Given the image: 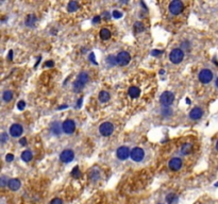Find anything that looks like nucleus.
<instances>
[{
  "mask_svg": "<svg viewBox=\"0 0 218 204\" xmlns=\"http://www.w3.org/2000/svg\"><path fill=\"white\" fill-rule=\"evenodd\" d=\"M216 149H217V151H218V140H217V143H216Z\"/></svg>",
  "mask_w": 218,
  "mask_h": 204,
  "instance_id": "c03bdc74",
  "label": "nucleus"
},
{
  "mask_svg": "<svg viewBox=\"0 0 218 204\" xmlns=\"http://www.w3.org/2000/svg\"><path fill=\"white\" fill-rule=\"evenodd\" d=\"M35 21H36L35 16L33 15V14H30V15H28V17L26 18V26L33 27V26L35 25Z\"/></svg>",
  "mask_w": 218,
  "mask_h": 204,
  "instance_id": "6ab92c4d",
  "label": "nucleus"
},
{
  "mask_svg": "<svg viewBox=\"0 0 218 204\" xmlns=\"http://www.w3.org/2000/svg\"><path fill=\"white\" fill-rule=\"evenodd\" d=\"M130 154H131V151H130L129 148H127V147H119L116 151L117 157L119 158V160H121V161L127 160V158L130 156Z\"/></svg>",
  "mask_w": 218,
  "mask_h": 204,
  "instance_id": "1a4fd4ad",
  "label": "nucleus"
},
{
  "mask_svg": "<svg viewBox=\"0 0 218 204\" xmlns=\"http://www.w3.org/2000/svg\"><path fill=\"white\" fill-rule=\"evenodd\" d=\"M79 9V4L76 2V1H70L67 5V10L68 12H76L77 10Z\"/></svg>",
  "mask_w": 218,
  "mask_h": 204,
  "instance_id": "b1692460",
  "label": "nucleus"
},
{
  "mask_svg": "<svg viewBox=\"0 0 218 204\" xmlns=\"http://www.w3.org/2000/svg\"><path fill=\"white\" fill-rule=\"evenodd\" d=\"M166 201L168 204H175L178 201V196L175 194H168L166 197Z\"/></svg>",
  "mask_w": 218,
  "mask_h": 204,
  "instance_id": "4be33fe9",
  "label": "nucleus"
},
{
  "mask_svg": "<svg viewBox=\"0 0 218 204\" xmlns=\"http://www.w3.org/2000/svg\"><path fill=\"white\" fill-rule=\"evenodd\" d=\"M107 62L110 64V65H112V66H114V65H116V64H117L116 58H115V56H113V55H110L109 58H108Z\"/></svg>",
  "mask_w": 218,
  "mask_h": 204,
  "instance_id": "cd10ccee",
  "label": "nucleus"
},
{
  "mask_svg": "<svg viewBox=\"0 0 218 204\" xmlns=\"http://www.w3.org/2000/svg\"><path fill=\"white\" fill-rule=\"evenodd\" d=\"M19 144H20L21 146H26V144H27V139H26L25 137L21 138V139L19 140Z\"/></svg>",
  "mask_w": 218,
  "mask_h": 204,
  "instance_id": "e433bc0d",
  "label": "nucleus"
},
{
  "mask_svg": "<svg viewBox=\"0 0 218 204\" xmlns=\"http://www.w3.org/2000/svg\"><path fill=\"white\" fill-rule=\"evenodd\" d=\"M50 204H63V202H62L61 199H59V198H56V199L51 200Z\"/></svg>",
  "mask_w": 218,
  "mask_h": 204,
  "instance_id": "72a5a7b5",
  "label": "nucleus"
},
{
  "mask_svg": "<svg viewBox=\"0 0 218 204\" xmlns=\"http://www.w3.org/2000/svg\"><path fill=\"white\" fill-rule=\"evenodd\" d=\"M134 30L136 33H140V32H143L145 30V26L140 21H137V23H134Z\"/></svg>",
  "mask_w": 218,
  "mask_h": 204,
  "instance_id": "393cba45",
  "label": "nucleus"
},
{
  "mask_svg": "<svg viewBox=\"0 0 218 204\" xmlns=\"http://www.w3.org/2000/svg\"><path fill=\"white\" fill-rule=\"evenodd\" d=\"M173 100H175V95L170 92H165L162 94L160 98L161 104L163 105L164 107H169L170 105L173 104Z\"/></svg>",
  "mask_w": 218,
  "mask_h": 204,
  "instance_id": "f03ea898",
  "label": "nucleus"
},
{
  "mask_svg": "<svg viewBox=\"0 0 218 204\" xmlns=\"http://www.w3.org/2000/svg\"><path fill=\"white\" fill-rule=\"evenodd\" d=\"M183 10H184V5H183L182 1H180V0H175L173 2H170L169 11L171 14H173V15H179V14H181V13L183 12Z\"/></svg>",
  "mask_w": 218,
  "mask_h": 204,
  "instance_id": "7ed1b4c3",
  "label": "nucleus"
},
{
  "mask_svg": "<svg viewBox=\"0 0 218 204\" xmlns=\"http://www.w3.org/2000/svg\"><path fill=\"white\" fill-rule=\"evenodd\" d=\"M7 138H8V135L5 133H2V135H1V144H4Z\"/></svg>",
  "mask_w": 218,
  "mask_h": 204,
  "instance_id": "c9c22d12",
  "label": "nucleus"
},
{
  "mask_svg": "<svg viewBox=\"0 0 218 204\" xmlns=\"http://www.w3.org/2000/svg\"><path fill=\"white\" fill-rule=\"evenodd\" d=\"M131 158L133 160L134 162H140L144 158L145 156V153L144 150L140 148H134L133 150L131 151V154H130Z\"/></svg>",
  "mask_w": 218,
  "mask_h": 204,
  "instance_id": "6e6552de",
  "label": "nucleus"
},
{
  "mask_svg": "<svg viewBox=\"0 0 218 204\" xmlns=\"http://www.w3.org/2000/svg\"><path fill=\"white\" fill-rule=\"evenodd\" d=\"M216 86L218 87V78H217V80H216Z\"/></svg>",
  "mask_w": 218,
  "mask_h": 204,
  "instance_id": "a18cd8bd",
  "label": "nucleus"
},
{
  "mask_svg": "<svg viewBox=\"0 0 218 204\" xmlns=\"http://www.w3.org/2000/svg\"><path fill=\"white\" fill-rule=\"evenodd\" d=\"M5 160H7V162H12L14 160V155L13 154H8L5 156Z\"/></svg>",
  "mask_w": 218,
  "mask_h": 204,
  "instance_id": "f704fd0d",
  "label": "nucleus"
},
{
  "mask_svg": "<svg viewBox=\"0 0 218 204\" xmlns=\"http://www.w3.org/2000/svg\"><path fill=\"white\" fill-rule=\"evenodd\" d=\"M192 149H193V147H192L190 144H184L182 146V148H181V152H182V154L186 155V154H189L192 152Z\"/></svg>",
  "mask_w": 218,
  "mask_h": 204,
  "instance_id": "aec40b11",
  "label": "nucleus"
},
{
  "mask_svg": "<svg viewBox=\"0 0 218 204\" xmlns=\"http://www.w3.org/2000/svg\"><path fill=\"white\" fill-rule=\"evenodd\" d=\"M89 74L86 72H80L78 74V78H77L76 81H78L79 83H81L82 85H85L89 82Z\"/></svg>",
  "mask_w": 218,
  "mask_h": 204,
  "instance_id": "dca6fc26",
  "label": "nucleus"
},
{
  "mask_svg": "<svg viewBox=\"0 0 218 204\" xmlns=\"http://www.w3.org/2000/svg\"><path fill=\"white\" fill-rule=\"evenodd\" d=\"M100 37H101L103 41L109 39V38L111 37V32H110V30H108V29H102V30L100 31Z\"/></svg>",
  "mask_w": 218,
  "mask_h": 204,
  "instance_id": "5701e85b",
  "label": "nucleus"
},
{
  "mask_svg": "<svg viewBox=\"0 0 218 204\" xmlns=\"http://www.w3.org/2000/svg\"><path fill=\"white\" fill-rule=\"evenodd\" d=\"M121 16H122V14L119 12V11L115 10L114 12H113V17H115V18H120V17H121Z\"/></svg>",
  "mask_w": 218,
  "mask_h": 204,
  "instance_id": "473e14b6",
  "label": "nucleus"
},
{
  "mask_svg": "<svg viewBox=\"0 0 218 204\" xmlns=\"http://www.w3.org/2000/svg\"><path fill=\"white\" fill-rule=\"evenodd\" d=\"M215 187H218V182H217V183L215 184Z\"/></svg>",
  "mask_w": 218,
  "mask_h": 204,
  "instance_id": "49530a36",
  "label": "nucleus"
},
{
  "mask_svg": "<svg viewBox=\"0 0 218 204\" xmlns=\"http://www.w3.org/2000/svg\"><path fill=\"white\" fill-rule=\"evenodd\" d=\"M186 102H187L188 104H189V103H190V100H189V99H187V98H186Z\"/></svg>",
  "mask_w": 218,
  "mask_h": 204,
  "instance_id": "37998d69",
  "label": "nucleus"
},
{
  "mask_svg": "<svg viewBox=\"0 0 218 204\" xmlns=\"http://www.w3.org/2000/svg\"><path fill=\"white\" fill-rule=\"evenodd\" d=\"M116 60H117V64H119L120 66H126L131 61V55L128 53L127 51H121V52H119V53L117 54Z\"/></svg>",
  "mask_w": 218,
  "mask_h": 204,
  "instance_id": "20e7f679",
  "label": "nucleus"
},
{
  "mask_svg": "<svg viewBox=\"0 0 218 204\" xmlns=\"http://www.w3.org/2000/svg\"><path fill=\"white\" fill-rule=\"evenodd\" d=\"M26 107V102L25 101H23V100H21V101H19L17 103V109L19 111H23V109H25Z\"/></svg>",
  "mask_w": 218,
  "mask_h": 204,
  "instance_id": "2f4dec72",
  "label": "nucleus"
},
{
  "mask_svg": "<svg viewBox=\"0 0 218 204\" xmlns=\"http://www.w3.org/2000/svg\"><path fill=\"white\" fill-rule=\"evenodd\" d=\"M198 76H199V80H200L201 83L206 84V83H210L213 79V72L211 71L210 69H203L200 71Z\"/></svg>",
  "mask_w": 218,
  "mask_h": 204,
  "instance_id": "423d86ee",
  "label": "nucleus"
},
{
  "mask_svg": "<svg viewBox=\"0 0 218 204\" xmlns=\"http://www.w3.org/2000/svg\"><path fill=\"white\" fill-rule=\"evenodd\" d=\"M84 85H82L81 83H79L78 81H75L74 82V90H76V92H80L81 89H83Z\"/></svg>",
  "mask_w": 218,
  "mask_h": 204,
  "instance_id": "bb28decb",
  "label": "nucleus"
},
{
  "mask_svg": "<svg viewBox=\"0 0 218 204\" xmlns=\"http://www.w3.org/2000/svg\"><path fill=\"white\" fill-rule=\"evenodd\" d=\"M99 100H100V102H108L110 100V94L108 92H104V90L100 92V94H99Z\"/></svg>",
  "mask_w": 218,
  "mask_h": 204,
  "instance_id": "412c9836",
  "label": "nucleus"
},
{
  "mask_svg": "<svg viewBox=\"0 0 218 204\" xmlns=\"http://www.w3.org/2000/svg\"><path fill=\"white\" fill-rule=\"evenodd\" d=\"M9 59L12 61V59H13V51H10V53H9Z\"/></svg>",
  "mask_w": 218,
  "mask_h": 204,
  "instance_id": "79ce46f5",
  "label": "nucleus"
},
{
  "mask_svg": "<svg viewBox=\"0 0 218 204\" xmlns=\"http://www.w3.org/2000/svg\"><path fill=\"white\" fill-rule=\"evenodd\" d=\"M161 53H162V51H160V50H153L152 51V55H154V56L159 55V54H161Z\"/></svg>",
  "mask_w": 218,
  "mask_h": 204,
  "instance_id": "4c0bfd02",
  "label": "nucleus"
},
{
  "mask_svg": "<svg viewBox=\"0 0 218 204\" xmlns=\"http://www.w3.org/2000/svg\"><path fill=\"white\" fill-rule=\"evenodd\" d=\"M62 130H63V129H62V125H60V123H59L58 121H54V122L51 123V125H50V131H51V133H52L53 135L59 136V135H60V134H61V131H62Z\"/></svg>",
  "mask_w": 218,
  "mask_h": 204,
  "instance_id": "2eb2a0df",
  "label": "nucleus"
},
{
  "mask_svg": "<svg viewBox=\"0 0 218 204\" xmlns=\"http://www.w3.org/2000/svg\"><path fill=\"white\" fill-rule=\"evenodd\" d=\"M23 127H21L20 125H18V123L12 125V127H11V129H10V133L13 137H18V136H20L21 134H23Z\"/></svg>",
  "mask_w": 218,
  "mask_h": 204,
  "instance_id": "f8f14e48",
  "label": "nucleus"
},
{
  "mask_svg": "<svg viewBox=\"0 0 218 204\" xmlns=\"http://www.w3.org/2000/svg\"><path fill=\"white\" fill-rule=\"evenodd\" d=\"M89 59H91V62L96 63V62H95V55H94V53H91V55H89Z\"/></svg>",
  "mask_w": 218,
  "mask_h": 204,
  "instance_id": "a19ab883",
  "label": "nucleus"
},
{
  "mask_svg": "<svg viewBox=\"0 0 218 204\" xmlns=\"http://www.w3.org/2000/svg\"><path fill=\"white\" fill-rule=\"evenodd\" d=\"M2 98H3V100H4L5 102H10L11 100H12V98H13L12 92H11V90H5V92L2 94Z\"/></svg>",
  "mask_w": 218,
  "mask_h": 204,
  "instance_id": "a878e982",
  "label": "nucleus"
},
{
  "mask_svg": "<svg viewBox=\"0 0 218 204\" xmlns=\"http://www.w3.org/2000/svg\"><path fill=\"white\" fill-rule=\"evenodd\" d=\"M46 66H48V67H52V66H53V62H51V61L46 62Z\"/></svg>",
  "mask_w": 218,
  "mask_h": 204,
  "instance_id": "ea45409f",
  "label": "nucleus"
},
{
  "mask_svg": "<svg viewBox=\"0 0 218 204\" xmlns=\"http://www.w3.org/2000/svg\"><path fill=\"white\" fill-rule=\"evenodd\" d=\"M202 115H203V111L201 110L200 107H194L189 113V117L193 120H198L202 117Z\"/></svg>",
  "mask_w": 218,
  "mask_h": 204,
  "instance_id": "ddd939ff",
  "label": "nucleus"
},
{
  "mask_svg": "<svg viewBox=\"0 0 218 204\" xmlns=\"http://www.w3.org/2000/svg\"><path fill=\"white\" fill-rule=\"evenodd\" d=\"M99 21H100V17H99V16H96V17L93 19V23H99Z\"/></svg>",
  "mask_w": 218,
  "mask_h": 204,
  "instance_id": "58836bf2",
  "label": "nucleus"
},
{
  "mask_svg": "<svg viewBox=\"0 0 218 204\" xmlns=\"http://www.w3.org/2000/svg\"><path fill=\"white\" fill-rule=\"evenodd\" d=\"M184 59V52H183L182 49H173L169 54V60L171 63L173 64H179L183 61Z\"/></svg>",
  "mask_w": 218,
  "mask_h": 204,
  "instance_id": "f257e3e1",
  "label": "nucleus"
},
{
  "mask_svg": "<svg viewBox=\"0 0 218 204\" xmlns=\"http://www.w3.org/2000/svg\"><path fill=\"white\" fill-rule=\"evenodd\" d=\"M160 204H161V203H160Z\"/></svg>",
  "mask_w": 218,
  "mask_h": 204,
  "instance_id": "de8ad7c7",
  "label": "nucleus"
},
{
  "mask_svg": "<svg viewBox=\"0 0 218 204\" xmlns=\"http://www.w3.org/2000/svg\"><path fill=\"white\" fill-rule=\"evenodd\" d=\"M75 157V153L74 151L71 150H64L60 155V160H61L63 163H70Z\"/></svg>",
  "mask_w": 218,
  "mask_h": 204,
  "instance_id": "9d476101",
  "label": "nucleus"
},
{
  "mask_svg": "<svg viewBox=\"0 0 218 204\" xmlns=\"http://www.w3.org/2000/svg\"><path fill=\"white\" fill-rule=\"evenodd\" d=\"M168 166H169L170 170L178 171L181 167H182V161H181V158H179V157H173L169 161Z\"/></svg>",
  "mask_w": 218,
  "mask_h": 204,
  "instance_id": "9b49d317",
  "label": "nucleus"
},
{
  "mask_svg": "<svg viewBox=\"0 0 218 204\" xmlns=\"http://www.w3.org/2000/svg\"><path fill=\"white\" fill-rule=\"evenodd\" d=\"M62 129H63L64 133H66V134H71L76 130V123H75L74 120L67 119L62 125Z\"/></svg>",
  "mask_w": 218,
  "mask_h": 204,
  "instance_id": "0eeeda50",
  "label": "nucleus"
},
{
  "mask_svg": "<svg viewBox=\"0 0 218 204\" xmlns=\"http://www.w3.org/2000/svg\"><path fill=\"white\" fill-rule=\"evenodd\" d=\"M140 90L138 87L136 86H132L129 88V96L131 98H137L138 96H140Z\"/></svg>",
  "mask_w": 218,
  "mask_h": 204,
  "instance_id": "f3484780",
  "label": "nucleus"
},
{
  "mask_svg": "<svg viewBox=\"0 0 218 204\" xmlns=\"http://www.w3.org/2000/svg\"><path fill=\"white\" fill-rule=\"evenodd\" d=\"M89 178L91 179V180H94V181H96V180H98L99 179V173L97 172L96 170L91 171V176H89Z\"/></svg>",
  "mask_w": 218,
  "mask_h": 204,
  "instance_id": "7c9ffc66",
  "label": "nucleus"
},
{
  "mask_svg": "<svg viewBox=\"0 0 218 204\" xmlns=\"http://www.w3.org/2000/svg\"><path fill=\"white\" fill-rule=\"evenodd\" d=\"M171 114H173V112H171V109L165 107L164 110H162V115H163V116H165V117H168V116H170Z\"/></svg>",
  "mask_w": 218,
  "mask_h": 204,
  "instance_id": "c756f323",
  "label": "nucleus"
},
{
  "mask_svg": "<svg viewBox=\"0 0 218 204\" xmlns=\"http://www.w3.org/2000/svg\"><path fill=\"white\" fill-rule=\"evenodd\" d=\"M99 132L102 136H110L114 132V125L111 122H103L99 127Z\"/></svg>",
  "mask_w": 218,
  "mask_h": 204,
  "instance_id": "39448f33",
  "label": "nucleus"
},
{
  "mask_svg": "<svg viewBox=\"0 0 218 204\" xmlns=\"http://www.w3.org/2000/svg\"><path fill=\"white\" fill-rule=\"evenodd\" d=\"M8 187L13 191H16L20 188V181L18 179H11L8 181Z\"/></svg>",
  "mask_w": 218,
  "mask_h": 204,
  "instance_id": "4468645a",
  "label": "nucleus"
},
{
  "mask_svg": "<svg viewBox=\"0 0 218 204\" xmlns=\"http://www.w3.org/2000/svg\"><path fill=\"white\" fill-rule=\"evenodd\" d=\"M71 176H74V178H76V179H79V178H80L81 173H80V170H79L78 167H75L74 170H72V172H71Z\"/></svg>",
  "mask_w": 218,
  "mask_h": 204,
  "instance_id": "c85d7f7f",
  "label": "nucleus"
},
{
  "mask_svg": "<svg viewBox=\"0 0 218 204\" xmlns=\"http://www.w3.org/2000/svg\"><path fill=\"white\" fill-rule=\"evenodd\" d=\"M32 157H33L32 153H31V151H29V150H26L21 153V160H23V162H30L31 160H32Z\"/></svg>",
  "mask_w": 218,
  "mask_h": 204,
  "instance_id": "a211bd4d",
  "label": "nucleus"
}]
</instances>
